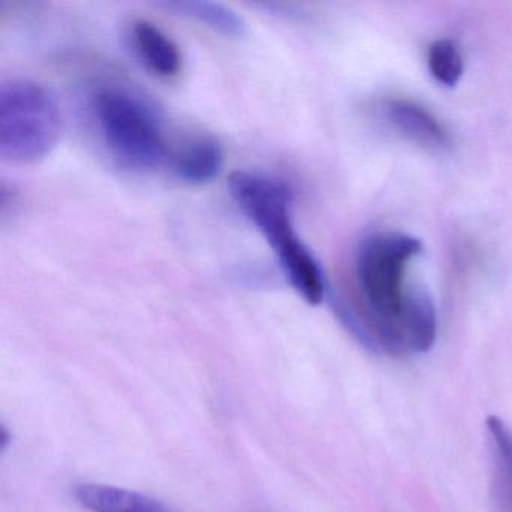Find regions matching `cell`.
Here are the masks:
<instances>
[{
    "instance_id": "obj_1",
    "label": "cell",
    "mask_w": 512,
    "mask_h": 512,
    "mask_svg": "<svg viewBox=\"0 0 512 512\" xmlns=\"http://www.w3.org/2000/svg\"><path fill=\"white\" fill-rule=\"evenodd\" d=\"M422 244L412 236L383 232L368 236L356 253V286L361 311L340 302V317L353 335L374 352L403 355L398 320L410 287L404 283L410 260Z\"/></svg>"
},
{
    "instance_id": "obj_2",
    "label": "cell",
    "mask_w": 512,
    "mask_h": 512,
    "mask_svg": "<svg viewBox=\"0 0 512 512\" xmlns=\"http://www.w3.org/2000/svg\"><path fill=\"white\" fill-rule=\"evenodd\" d=\"M229 190L239 209L271 245L290 286L308 304H322L325 277L311 251L296 235L289 185L262 173L238 170L230 176Z\"/></svg>"
},
{
    "instance_id": "obj_3",
    "label": "cell",
    "mask_w": 512,
    "mask_h": 512,
    "mask_svg": "<svg viewBox=\"0 0 512 512\" xmlns=\"http://www.w3.org/2000/svg\"><path fill=\"white\" fill-rule=\"evenodd\" d=\"M62 134L58 103L31 80H11L0 89V157L35 164L52 154Z\"/></svg>"
},
{
    "instance_id": "obj_4",
    "label": "cell",
    "mask_w": 512,
    "mask_h": 512,
    "mask_svg": "<svg viewBox=\"0 0 512 512\" xmlns=\"http://www.w3.org/2000/svg\"><path fill=\"white\" fill-rule=\"evenodd\" d=\"M92 107L104 143L122 163L134 169H155L166 160L160 119L140 98L121 89H103Z\"/></svg>"
},
{
    "instance_id": "obj_5",
    "label": "cell",
    "mask_w": 512,
    "mask_h": 512,
    "mask_svg": "<svg viewBox=\"0 0 512 512\" xmlns=\"http://www.w3.org/2000/svg\"><path fill=\"white\" fill-rule=\"evenodd\" d=\"M385 112L392 127L412 142L434 151H442L451 145L445 125L421 104L392 100L386 104Z\"/></svg>"
},
{
    "instance_id": "obj_6",
    "label": "cell",
    "mask_w": 512,
    "mask_h": 512,
    "mask_svg": "<svg viewBox=\"0 0 512 512\" xmlns=\"http://www.w3.org/2000/svg\"><path fill=\"white\" fill-rule=\"evenodd\" d=\"M130 40L134 52L155 76L173 79L182 71V53L178 44L155 23L136 20L131 25Z\"/></svg>"
},
{
    "instance_id": "obj_7",
    "label": "cell",
    "mask_w": 512,
    "mask_h": 512,
    "mask_svg": "<svg viewBox=\"0 0 512 512\" xmlns=\"http://www.w3.org/2000/svg\"><path fill=\"white\" fill-rule=\"evenodd\" d=\"M437 334L436 308L424 289L410 287L398 320L401 350L406 353H425L433 347Z\"/></svg>"
},
{
    "instance_id": "obj_8",
    "label": "cell",
    "mask_w": 512,
    "mask_h": 512,
    "mask_svg": "<svg viewBox=\"0 0 512 512\" xmlns=\"http://www.w3.org/2000/svg\"><path fill=\"white\" fill-rule=\"evenodd\" d=\"M74 496L89 512H173L166 503L154 497L98 482L77 485Z\"/></svg>"
},
{
    "instance_id": "obj_9",
    "label": "cell",
    "mask_w": 512,
    "mask_h": 512,
    "mask_svg": "<svg viewBox=\"0 0 512 512\" xmlns=\"http://www.w3.org/2000/svg\"><path fill=\"white\" fill-rule=\"evenodd\" d=\"M223 163V148L212 137H194L172 157L173 172L190 185L208 184L220 175Z\"/></svg>"
},
{
    "instance_id": "obj_10",
    "label": "cell",
    "mask_w": 512,
    "mask_h": 512,
    "mask_svg": "<svg viewBox=\"0 0 512 512\" xmlns=\"http://www.w3.org/2000/svg\"><path fill=\"white\" fill-rule=\"evenodd\" d=\"M163 7L166 10L175 11L179 16L199 22L200 25L229 40H241L247 35L245 20L226 5L206 2V0H178V2H164Z\"/></svg>"
},
{
    "instance_id": "obj_11",
    "label": "cell",
    "mask_w": 512,
    "mask_h": 512,
    "mask_svg": "<svg viewBox=\"0 0 512 512\" xmlns=\"http://www.w3.org/2000/svg\"><path fill=\"white\" fill-rule=\"evenodd\" d=\"M490 437L496 475L499 478L500 494L512 512V431L499 416H488L485 421Z\"/></svg>"
},
{
    "instance_id": "obj_12",
    "label": "cell",
    "mask_w": 512,
    "mask_h": 512,
    "mask_svg": "<svg viewBox=\"0 0 512 512\" xmlns=\"http://www.w3.org/2000/svg\"><path fill=\"white\" fill-rule=\"evenodd\" d=\"M431 76L445 86H455L463 76V56L451 40L434 41L428 49Z\"/></svg>"
}]
</instances>
